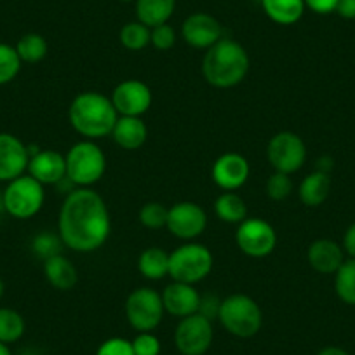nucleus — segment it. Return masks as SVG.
Masks as SVG:
<instances>
[{"instance_id":"nucleus-19","label":"nucleus","mask_w":355,"mask_h":355,"mask_svg":"<svg viewBox=\"0 0 355 355\" xmlns=\"http://www.w3.org/2000/svg\"><path fill=\"white\" fill-rule=\"evenodd\" d=\"M306 259L313 270L322 275L336 274L338 268L345 261L343 245L331 239H317L309 245L306 251Z\"/></svg>"},{"instance_id":"nucleus-29","label":"nucleus","mask_w":355,"mask_h":355,"mask_svg":"<svg viewBox=\"0 0 355 355\" xmlns=\"http://www.w3.org/2000/svg\"><path fill=\"white\" fill-rule=\"evenodd\" d=\"M16 51L23 63H39L47 56V40L39 33H26L16 44Z\"/></svg>"},{"instance_id":"nucleus-3","label":"nucleus","mask_w":355,"mask_h":355,"mask_svg":"<svg viewBox=\"0 0 355 355\" xmlns=\"http://www.w3.org/2000/svg\"><path fill=\"white\" fill-rule=\"evenodd\" d=\"M68 119L78 135L94 141L112 135L119 114L110 98L96 91H85L73 98L68 108Z\"/></svg>"},{"instance_id":"nucleus-9","label":"nucleus","mask_w":355,"mask_h":355,"mask_svg":"<svg viewBox=\"0 0 355 355\" xmlns=\"http://www.w3.org/2000/svg\"><path fill=\"white\" fill-rule=\"evenodd\" d=\"M213 322L200 313L183 317L174 329V347L180 355H204L213 345Z\"/></svg>"},{"instance_id":"nucleus-41","label":"nucleus","mask_w":355,"mask_h":355,"mask_svg":"<svg viewBox=\"0 0 355 355\" xmlns=\"http://www.w3.org/2000/svg\"><path fill=\"white\" fill-rule=\"evenodd\" d=\"M343 19H355V0H338L336 11Z\"/></svg>"},{"instance_id":"nucleus-13","label":"nucleus","mask_w":355,"mask_h":355,"mask_svg":"<svg viewBox=\"0 0 355 355\" xmlns=\"http://www.w3.org/2000/svg\"><path fill=\"white\" fill-rule=\"evenodd\" d=\"M121 117H141L152 107V89L143 80L129 78L121 82L110 96Z\"/></svg>"},{"instance_id":"nucleus-21","label":"nucleus","mask_w":355,"mask_h":355,"mask_svg":"<svg viewBox=\"0 0 355 355\" xmlns=\"http://www.w3.org/2000/svg\"><path fill=\"white\" fill-rule=\"evenodd\" d=\"M44 275L58 291H70L77 286L78 272L73 263L63 254L53 256L44 261Z\"/></svg>"},{"instance_id":"nucleus-7","label":"nucleus","mask_w":355,"mask_h":355,"mask_svg":"<svg viewBox=\"0 0 355 355\" xmlns=\"http://www.w3.org/2000/svg\"><path fill=\"white\" fill-rule=\"evenodd\" d=\"M2 192H4L6 211L9 216L16 218V220L33 218L42 209L44 200H46L44 185L30 174H23V176L9 182Z\"/></svg>"},{"instance_id":"nucleus-40","label":"nucleus","mask_w":355,"mask_h":355,"mask_svg":"<svg viewBox=\"0 0 355 355\" xmlns=\"http://www.w3.org/2000/svg\"><path fill=\"white\" fill-rule=\"evenodd\" d=\"M343 251L345 254H348L350 258H355V221L347 228L343 235Z\"/></svg>"},{"instance_id":"nucleus-36","label":"nucleus","mask_w":355,"mask_h":355,"mask_svg":"<svg viewBox=\"0 0 355 355\" xmlns=\"http://www.w3.org/2000/svg\"><path fill=\"white\" fill-rule=\"evenodd\" d=\"M131 345L135 355H160V341L153 333H138Z\"/></svg>"},{"instance_id":"nucleus-31","label":"nucleus","mask_w":355,"mask_h":355,"mask_svg":"<svg viewBox=\"0 0 355 355\" xmlns=\"http://www.w3.org/2000/svg\"><path fill=\"white\" fill-rule=\"evenodd\" d=\"M150 32L152 30L141 21H131L122 26L119 39L128 51H143L150 44Z\"/></svg>"},{"instance_id":"nucleus-12","label":"nucleus","mask_w":355,"mask_h":355,"mask_svg":"<svg viewBox=\"0 0 355 355\" xmlns=\"http://www.w3.org/2000/svg\"><path fill=\"white\" fill-rule=\"evenodd\" d=\"M207 227V214L196 202H178L169 207L166 228L182 241H193L200 237Z\"/></svg>"},{"instance_id":"nucleus-25","label":"nucleus","mask_w":355,"mask_h":355,"mask_svg":"<svg viewBox=\"0 0 355 355\" xmlns=\"http://www.w3.org/2000/svg\"><path fill=\"white\" fill-rule=\"evenodd\" d=\"M138 270L148 281H160L169 275V252L160 248H146L138 258Z\"/></svg>"},{"instance_id":"nucleus-23","label":"nucleus","mask_w":355,"mask_h":355,"mask_svg":"<svg viewBox=\"0 0 355 355\" xmlns=\"http://www.w3.org/2000/svg\"><path fill=\"white\" fill-rule=\"evenodd\" d=\"M265 15L274 23L282 26H289L298 23L305 12L303 0H259Z\"/></svg>"},{"instance_id":"nucleus-14","label":"nucleus","mask_w":355,"mask_h":355,"mask_svg":"<svg viewBox=\"0 0 355 355\" xmlns=\"http://www.w3.org/2000/svg\"><path fill=\"white\" fill-rule=\"evenodd\" d=\"M28 146L11 132H0V182H12L28 171Z\"/></svg>"},{"instance_id":"nucleus-27","label":"nucleus","mask_w":355,"mask_h":355,"mask_svg":"<svg viewBox=\"0 0 355 355\" xmlns=\"http://www.w3.org/2000/svg\"><path fill=\"white\" fill-rule=\"evenodd\" d=\"M334 291L347 305L355 306V258L345 259L334 274Z\"/></svg>"},{"instance_id":"nucleus-20","label":"nucleus","mask_w":355,"mask_h":355,"mask_svg":"<svg viewBox=\"0 0 355 355\" xmlns=\"http://www.w3.org/2000/svg\"><path fill=\"white\" fill-rule=\"evenodd\" d=\"M112 138L121 148L138 150L145 145L148 138V128L141 117H121L119 115Z\"/></svg>"},{"instance_id":"nucleus-6","label":"nucleus","mask_w":355,"mask_h":355,"mask_svg":"<svg viewBox=\"0 0 355 355\" xmlns=\"http://www.w3.org/2000/svg\"><path fill=\"white\" fill-rule=\"evenodd\" d=\"M213 252L204 244L187 242L169 254V277L196 286L213 270Z\"/></svg>"},{"instance_id":"nucleus-32","label":"nucleus","mask_w":355,"mask_h":355,"mask_svg":"<svg viewBox=\"0 0 355 355\" xmlns=\"http://www.w3.org/2000/svg\"><path fill=\"white\" fill-rule=\"evenodd\" d=\"M21 63L16 47L0 42V85H6L18 77Z\"/></svg>"},{"instance_id":"nucleus-15","label":"nucleus","mask_w":355,"mask_h":355,"mask_svg":"<svg viewBox=\"0 0 355 355\" xmlns=\"http://www.w3.org/2000/svg\"><path fill=\"white\" fill-rule=\"evenodd\" d=\"M251 167L248 159L241 153L227 152L218 157L211 169L213 182L225 192H235L248 182Z\"/></svg>"},{"instance_id":"nucleus-46","label":"nucleus","mask_w":355,"mask_h":355,"mask_svg":"<svg viewBox=\"0 0 355 355\" xmlns=\"http://www.w3.org/2000/svg\"><path fill=\"white\" fill-rule=\"evenodd\" d=\"M4 293H6V284H4V281L0 279V300H2V296H4Z\"/></svg>"},{"instance_id":"nucleus-35","label":"nucleus","mask_w":355,"mask_h":355,"mask_svg":"<svg viewBox=\"0 0 355 355\" xmlns=\"http://www.w3.org/2000/svg\"><path fill=\"white\" fill-rule=\"evenodd\" d=\"M150 30H152V32H150V44H152L157 51L173 49L174 44H176V30H174L169 23L153 26V28Z\"/></svg>"},{"instance_id":"nucleus-11","label":"nucleus","mask_w":355,"mask_h":355,"mask_svg":"<svg viewBox=\"0 0 355 355\" xmlns=\"http://www.w3.org/2000/svg\"><path fill=\"white\" fill-rule=\"evenodd\" d=\"M239 249L249 258H265L277 245V232L266 220L245 218L235 234Z\"/></svg>"},{"instance_id":"nucleus-24","label":"nucleus","mask_w":355,"mask_h":355,"mask_svg":"<svg viewBox=\"0 0 355 355\" xmlns=\"http://www.w3.org/2000/svg\"><path fill=\"white\" fill-rule=\"evenodd\" d=\"M176 9V0H136L138 21L148 28L164 25L171 19Z\"/></svg>"},{"instance_id":"nucleus-37","label":"nucleus","mask_w":355,"mask_h":355,"mask_svg":"<svg viewBox=\"0 0 355 355\" xmlns=\"http://www.w3.org/2000/svg\"><path fill=\"white\" fill-rule=\"evenodd\" d=\"M96 355H135L131 341L125 338H108L98 347Z\"/></svg>"},{"instance_id":"nucleus-1","label":"nucleus","mask_w":355,"mask_h":355,"mask_svg":"<svg viewBox=\"0 0 355 355\" xmlns=\"http://www.w3.org/2000/svg\"><path fill=\"white\" fill-rule=\"evenodd\" d=\"M112 221L103 197L93 189H75L64 196L58 216V234L64 248L93 252L110 237Z\"/></svg>"},{"instance_id":"nucleus-10","label":"nucleus","mask_w":355,"mask_h":355,"mask_svg":"<svg viewBox=\"0 0 355 355\" xmlns=\"http://www.w3.org/2000/svg\"><path fill=\"white\" fill-rule=\"evenodd\" d=\"M268 162L277 173L291 176L300 171L306 160V145L296 132L281 131L268 141L266 146Z\"/></svg>"},{"instance_id":"nucleus-2","label":"nucleus","mask_w":355,"mask_h":355,"mask_svg":"<svg viewBox=\"0 0 355 355\" xmlns=\"http://www.w3.org/2000/svg\"><path fill=\"white\" fill-rule=\"evenodd\" d=\"M249 71V54L234 39L218 40L202 58V77L213 87L230 89L241 84Z\"/></svg>"},{"instance_id":"nucleus-38","label":"nucleus","mask_w":355,"mask_h":355,"mask_svg":"<svg viewBox=\"0 0 355 355\" xmlns=\"http://www.w3.org/2000/svg\"><path fill=\"white\" fill-rule=\"evenodd\" d=\"M220 306L221 300L218 298L216 295H211V293H206V295H200V303L197 313L204 315L206 319H209L213 322L214 319H218L220 315Z\"/></svg>"},{"instance_id":"nucleus-39","label":"nucleus","mask_w":355,"mask_h":355,"mask_svg":"<svg viewBox=\"0 0 355 355\" xmlns=\"http://www.w3.org/2000/svg\"><path fill=\"white\" fill-rule=\"evenodd\" d=\"M303 2H305V8L317 15H331L336 11L338 4V0H303Z\"/></svg>"},{"instance_id":"nucleus-28","label":"nucleus","mask_w":355,"mask_h":355,"mask_svg":"<svg viewBox=\"0 0 355 355\" xmlns=\"http://www.w3.org/2000/svg\"><path fill=\"white\" fill-rule=\"evenodd\" d=\"M26 329L25 319L15 309L0 306V341L6 345L16 343L23 338Z\"/></svg>"},{"instance_id":"nucleus-4","label":"nucleus","mask_w":355,"mask_h":355,"mask_svg":"<svg viewBox=\"0 0 355 355\" xmlns=\"http://www.w3.org/2000/svg\"><path fill=\"white\" fill-rule=\"evenodd\" d=\"M64 159H67V176L78 189H89L98 183L107 171L105 152L93 139H82L75 143L68 150Z\"/></svg>"},{"instance_id":"nucleus-16","label":"nucleus","mask_w":355,"mask_h":355,"mask_svg":"<svg viewBox=\"0 0 355 355\" xmlns=\"http://www.w3.org/2000/svg\"><path fill=\"white\" fill-rule=\"evenodd\" d=\"M182 37L193 49H209L218 40L223 39V26L214 16L196 12L183 21Z\"/></svg>"},{"instance_id":"nucleus-8","label":"nucleus","mask_w":355,"mask_h":355,"mask_svg":"<svg viewBox=\"0 0 355 355\" xmlns=\"http://www.w3.org/2000/svg\"><path fill=\"white\" fill-rule=\"evenodd\" d=\"M162 295L152 288H138L125 300V317L138 333H152L164 319Z\"/></svg>"},{"instance_id":"nucleus-44","label":"nucleus","mask_w":355,"mask_h":355,"mask_svg":"<svg viewBox=\"0 0 355 355\" xmlns=\"http://www.w3.org/2000/svg\"><path fill=\"white\" fill-rule=\"evenodd\" d=\"M8 214V211H6V204H4V192H0V220Z\"/></svg>"},{"instance_id":"nucleus-22","label":"nucleus","mask_w":355,"mask_h":355,"mask_svg":"<svg viewBox=\"0 0 355 355\" xmlns=\"http://www.w3.org/2000/svg\"><path fill=\"white\" fill-rule=\"evenodd\" d=\"M331 192V176L322 171H313L300 183L298 197L306 207H319L327 200Z\"/></svg>"},{"instance_id":"nucleus-43","label":"nucleus","mask_w":355,"mask_h":355,"mask_svg":"<svg viewBox=\"0 0 355 355\" xmlns=\"http://www.w3.org/2000/svg\"><path fill=\"white\" fill-rule=\"evenodd\" d=\"M317 355H350V354L340 347H326V348H322V350H320Z\"/></svg>"},{"instance_id":"nucleus-26","label":"nucleus","mask_w":355,"mask_h":355,"mask_svg":"<svg viewBox=\"0 0 355 355\" xmlns=\"http://www.w3.org/2000/svg\"><path fill=\"white\" fill-rule=\"evenodd\" d=\"M214 213L223 223L241 225L248 218V204L239 193L223 192L214 200Z\"/></svg>"},{"instance_id":"nucleus-5","label":"nucleus","mask_w":355,"mask_h":355,"mask_svg":"<svg viewBox=\"0 0 355 355\" xmlns=\"http://www.w3.org/2000/svg\"><path fill=\"white\" fill-rule=\"evenodd\" d=\"M218 320L235 338H252L263 326V312L248 295H230L221 300Z\"/></svg>"},{"instance_id":"nucleus-34","label":"nucleus","mask_w":355,"mask_h":355,"mask_svg":"<svg viewBox=\"0 0 355 355\" xmlns=\"http://www.w3.org/2000/svg\"><path fill=\"white\" fill-rule=\"evenodd\" d=\"M293 193V182L289 174L277 173L275 171L274 174H270L268 182H266V196L270 197L272 200H284L288 199Z\"/></svg>"},{"instance_id":"nucleus-33","label":"nucleus","mask_w":355,"mask_h":355,"mask_svg":"<svg viewBox=\"0 0 355 355\" xmlns=\"http://www.w3.org/2000/svg\"><path fill=\"white\" fill-rule=\"evenodd\" d=\"M167 214H169V209L164 204L146 202L139 209V223L148 230H159L167 225Z\"/></svg>"},{"instance_id":"nucleus-45","label":"nucleus","mask_w":355,"mask_h":355,"mask_svg":"<svg viewBox=\"0 0 355 355\" xmlns=\"http://www.w3.org/2000/svg\"><path fill=\"white\" fill-rule=\"evenodd\" d=\"M0 355H12L11 354V348H9V345L2 343V341H0Z\"/></svg>"},{"instance_id":"nucleus-30","label":"nucleus","mask_w":355,"mask_h":355,"mask_svg":"<svg viewBox=\"0 0 355 355\" xmlns=\"http://www.w3.org/2000/svg\"><path fill=\"white\" fill-rule=\"evenodd\" d=\"M63 241L56 232L44 230L32 239V252L42 261L53 258V256L63 254Z\"/></svg>"},{"instance_id":"nucleus-47","label":"nucleus","mask_w":355,"mask_h":355,"mask_svg":"<svg viewBox=\"0 0 355 355\" xmlns=\"http://www.w3.org/2000/svg\"><path fill=\"white\" fill-rule=\"evenodd\" d=\"M121 2H136V0H121Z\"/></svg>"},{"instance_id":"nucleus-18","label":"nucleus","mask_w":355,"mask_h":355,"mask_svg":"<svg viewBox=\"0 0 355 355\" xmlns=\"http://www.w3.org/2000/svg\"><path fill=\"white\" fill-rule=\"evenodd\" d=\"M162 303L164 310L169 315L183 319L192 313H197L200 303V295L192 284H185V282H171L166 286L162 293Z\"/></svg>"},{"instance_id":"nucleus-42","label":"nucleus","mask_w":355,"mask_h":355,"mask_svg":"<svg viewBox=\"0 0 355 355\" xmlns=\"http://www.w3.org/2000/svg\"><path fill=\"white\" fill-rule=\"evenodd\" d=\"M333 169V159L331 157H320L315 164V171H322V173L329 174V171Z\"/></svg>"},{"instance_id":"nucleus-17","label":"nucleus","mask_w":355,"mask_h":355,"mask_svg":"<svg viewBox=\"0 0 355 355\" xmlns=\"http://www.w3.org/2000/svg\"><path fill=\"white\" fill-rule=\"evenodd\" d=\"M28 174L42 185H56L67 176V159L58 150H39L30 157Z\"/></svg>"}]
</instances>
